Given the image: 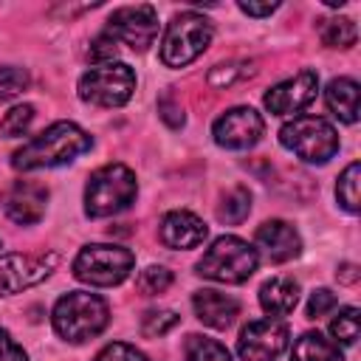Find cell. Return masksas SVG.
I'll return each mask as SVG.
<instances>
[{
  "label": "cell",
  "mask_w": 361,
  "mask_h": 361,
  "mask_svg": "<svg viewBox=\"0 0 361 361\" xmlns=\"http://www.w3.org/2000/svg\"><path fill=\"white\" fill-rule=\"evenodd\" d=\"M183 358L186 361H231L228 350L217 338H209V336H200V333H192L186 338Z\"/></svg>",
  "instance_id": "603a6c76"
},
{
  "label": "cell",
  "mask_w": 361,
  "mask_h": 361,
  "mask_svg": "<svg viewBox=\"0 0 361 361\" xmlns=\"http://www.w3.org/2000/svg\"><path fill=\"white\" fill-rule=\"evenodd\" d=\"M192 307H195V316L206 327H214V330L231 327L234 319L240 316V302L234 296L220 293V290H212V288L195 290L192 293Z\"/></svg>",
  "instance_id": "e0dca14e"
},
{
  "label": "cell",
  "mask_w": 361,
  "mask_h": 361,
  "mask_svg": "<svg viewBox=\"0 0 361 361\" xmlns=\"http://www.w3.org/2000/svg\"><path fill=\"white\" fill-rule=\"evenodd\" d=\"M138 195L135 172L124 164L99 166L85 186V214L87 217H113L124 212Z\"/></svg>",
  "instance_id": "3957f363"
},
{
  "label": "cell",
  "mask_w": 361,
  "mask_h": 361,
  "mask_svg": "<svg viewBox=\"0 0 361 361\" xmlns=\"http://www.w3.org/2000/svg\"><path fill=\"white\" fill-rule=\"evenodd\" d=\"M237 8L248 17H268L279 8V3H237Z\"/></svg>",
  "instance_id": "d590c367"
},
{
  "label": "cell",
  "mask_w": 361,
  "mask_h": 361,
  "mask_svg": "<svg viewBox=\"0 0 361 361\" xmlns=\"http://www.w3.org/2000/svg\"><path fill=\"white\" fill-rule=\"evenodd\" d=\"M79 99L96 107H121L135 93V73L127 62L90 65L79 76Z\"/></svg>",
  "instance_id": "ba28073f"
},
{
  "label": "cell",
  "mask_w": 361,
  "mask_h": 361,
  "mask_svg": "<svg viewBox=\"0 0 361 361\" xmlns=\"http://www.w3.org/2000/svg\"><path fill=\"white\" fill-rule=\"evenodd\" d=\"M158 113H161V118H164L169 127H183V110H180L172 99H161V102H158Z\"/></svg>",
  "instance_id": "e575fe53"
},
{
  "label": "cell",
  "mask_w": 361,
  "mask_h": 361,
  "mask_svg": "<svg viewBox=\"0 0 361 361\" xmlns=\"http://www.w3.org/2000/svg\"><path fill=\"white\" fill-rule=\"evenodd\" d=\"M212 20L197 11H180L169 20L161 39V62L166 68H186L212 42Z\"/></svg>",
  "instance_id": "5b68a950"
},
{
  "label": "cell",
  "mask_w": 361,
  "mask_h": 361,
  "mask_svg": "<svg viewBox=\"0 0 361 361\" xmlns=\"http://www.w3.org/2000/svg\"><path fill=\"white\" fill-rule=\"evenodd\" d=\"M324 102H327L330 113L338 116L344 124L358 121V82L355 79H350V76L333 79L324 90Z\"/></svg>",
  "instance_id": "d6986e66"
},
{
  "label": "cell",
  "mask_w": 361,
  "mask_h": 361,
  "mask_svg": "<svg viewBox=\"0 0 361 361\" xmlns=\"http://www.w3.org/2000/svg\"><path fill=\"white\" fill-rule=\"evenodd\" d=\"M251 73H254L251 62H226V65H217L209 71V85L212 87H228V85H234Z\"/></svg>",
  "instance_id": "f546056e"
},
{
  "label": "cell",
  "mask_w": 361,
  "mask_h": 361,
  "mask_svg": "<svg viewBox=\"0 0 361 361\" xmlns=\"http://www.w3.org/2000/svg\"><path fill=\"white\" fill-rule=\"evenodd\" d=\"M31 121H34V107H31V104H17V107H11V110L3 116V121H0V133H3L6 138L25 135L28 127H31Z\"/></svg>",
  "instance_id": "83f0119b"
},
{
  "label": "cell",
  "mask_w": 361,
  "mask_h": 361,
  "mask_svg": "<svg viewBox=\"0 0 361 361\" xmlns=\"http://www.w3.org/2000/svg\"><path fill=\"white\" fill-rule=\"evenodd\" d=\"M248 212H251V192H248L245 186L228 189V192L223 195L220 206H217V217H220L223 223H228V226L243 223V220L248 217Z\"/></svg>",
  "instance_id": "7402d4cb"
},
{
  "label": "cell",
  "mask_w": 361,
  "mask_h": 361,
  "mask_svg": "<svg viewBox=\"0 0 361 361\" xmlns=\"http://www.w3.org/2000/svg\"><path fill=\"white\" fill-rule=\"evenodd\" d=\"M96 361H149L141 350H135L133 344H124V341H113V344H107L99 355H96Z\"/></svg>",
  "instance_id": "1f68e13d"
},
{
  "label": "cell",
  "mask_w": 361,
  "mask_h": 361,
  "mask_svg": "<svg viewBox=\"0 0 361 361\" xmlns=\"http://www.w3.org/2000/svg\"><path fill=\"white\" fill-rule=\"evenodd\" d=\"M341 271H344V274H341V276H344V279H347V282H355V274H353V271H355V265H344V268H341Z\"/></svg>",
  "instance_id": "8d00e7d4"
},
{
  "label": "cell",
  "mask_w": 361,
  "mask_h": 361,
  "mask_svg": "<svg viewBox=\"0 0 361 361\" xmlns=\"http://www.w3.org/2000/svg\"><path fill=\"white\" fill-rule=\"evenodd\" d=\"M31 76L25 68H17V65H3L0 68V104L20 96L25 87H28Z\"/></svg>",
  "instance_id": "4316f807"
},
{
  "label": "cell",
  "mask_w": 361,
  "mask_h": 361,
  "mask_svg": "<svg viewBox=\"0 0 361 361\" xmlns=\"http://www.w3.org/2000/svg\"><path fill=\"white\" fill-rule=\"evenodd\" d=\"M288 341H290L288 324L268 316V319L248 322L240 330L237 353L243 361H276L288 350Z\"/></svg>",
  "instance_id": "8fae6325"
},
{
  "label": "cell",
  "mask_w": 361,
  "mask_h": 361,
  "mask_svg": "<svg viewBox=\"0 0 361 361\" xmlns=\"http://www.w3.org/2000/svg\"><path fill=\"white\" fill-rule=\"evenodd\" d=\"M45 206H48V189L37 180H14L3 200L6 214L20 226L39 223L45 217Z\"/></svg>",
  "instance_id": "5bb4252c"
},
{
  "label": "cell",
  "mask_w": 361,
  "mask_h": 361,
  "mask_svg": "<svg viewBox=\"0 0 361 361\" xmlns=\"http://www.w3.org/2000/svg\"><path fill=\"white\" fill-rule=\"evenodd\" d=\"M259 305L271 319H282V316L293 313V307L299 305V282L293 276H274V279L262 282Z\"/></svg>",
  "instance_id": "ac0fdd59"
},
{
  "label": "cell",
  "mask_w": 361,
  "mask_h": 361,
  "mask_svg": "<svg viewBox=\"0 0 361 361\" xmlns=\"http://www.w3.org/2000/svg\"><path fill=\"white\" fill-rule=\"evenodd\" d=\"M319 37L327 48H353L358 39V28L350 17H330L319 23Z\"/></svg>",
  "instance_id": "44dd1931"
},
{
  "label": "cell",
  "mask_w": 361,
  "mask_h": 361,
  "mask_svg": "<svg viewBox=\"0 0 361 361\" xmlns=\"http://www.w3.org/2000/svg\"><path fill=\"white\" fill-rule=\"evenodd\" d=\"M0 361H28L25 350L11 338L8 330L0 327Z\"/></svg>",
  "instance_id": "836d02e7"
},
{
  "label": "cell",
  "mask_w": 361,
  "mask_h": 361,
  "mask_svg": "<svg viewBox=\"0 0 361 361\" xmlns=\"http://www.w3.org/2000/svg\"><path fill=\"white\" fill-rule=\"evenodd\" d=\"M265 133V121L254 107H231L214 118L212 135L226 149H248Z\"/></svg>",
  "instance_id": "7c38bea8"
},
{
  "label": "cell",
  "mask_w": 361,
  "mask_h": 361,
  "mask_svg": "<svg viewBox=\"0 0 361 361\" xmlns=\"http://www.w3.org/2000/svg\"><path fill=\"white\" fill-rule=\"evenodd\" d=\"M178 324H180V316L172 310H147L141 316V333L147 338H161L169 330H175Z\"/></svg>",
  "instance_id": "484cf974"
},
{
  "label": "cell",
  "mask_w": 361,
  "mask_h": 361,
  "mask_svg": "<svg viewBox=\"0 0 361 361\" xmlns=\"http://www.w3.org/2000/svg\"><path fill=\"white\" fill-rule=\"evenodd\" d=\"M135 285H138V290L144 296H158V293H164L172 285V271L164 268V265H149V268H144L138 274V282Z\"/></svg>",
  "instance_id": "f1b7e54d"
},
{
  "label": "cell",
  "mask_w": 361,
  "mask_h": 361,
  "mask_svg": "<svg viewBox=\"0 0 361 361\" xmlns=\"http://www.w3.org/2000/svg\"><path fill=\"white\" fill-rule=\"evenodd\" d=\"M358 327H361V319H358V307H341L333 322H330V336L336 338V344H355L358 338Z\"/></svg>",
  "instance_id": "cb8c5ba5"
},
{
  "label": "cell",
  "mask_w": 361,
  "mask_h": 361,
  "mask_svg": "<svg viewBox=\"0 0 361 361\" xmlns=\"http://www.w3.org/2000/svg\"><path fill=\"white\" fill-rule=\"evenodd\" d=\"M257 265H259V254L254 245H248L245 240L234 234H223L206 248V254L197 259L195 268L203 279L223 282V285H240L257 271Z\"/></svg>",
  "instance_id": "277c9868"
},
{
  "label": "cell",
  "mask_w": 361,
  "mask_h": 361,
  "mask_svg": "<svg viewBox=\"0 0 361 361\" xmlns=\"http://www.w3.org/2000/svg\"><path fill=\"white\" fill-rule=\"evenodd\" d=\"M0 248H3V240H0Z\"/></svg>",
  "instance_id": "74e56055"
},
{
  "label": "cell",
  "mask_w": 361,
  "mask_h": 361,
  "mask_svg": "<svg viewBox=\"0 0 361 361\" xmlns=\"http://www.w3.org/2000/svg\"><path fill=\"white\" fill-rule=\"evenodd\" d=\"M290 361H344L336 341L324 338L319 330H307L293 341Z\"/></svg>",
  "instance_id": "ffe728a7"
},
{
  "label": "cell",
  "mask_w": 361,
  "mask_h": 361,
  "mask_svg": "<svg viewBox=\"0 0 361 361\" xmlns=\"http://www.w3.org/2000/svg\"><path fill=\"white\" fill-rule=\"evenodd\" d=\"M279 144L305 164H327L338 152V133L322 116H293L282 124Z\"/></svg>",
  "instance_id": "52a82bcc"
},
{
  "label": "cell",
  "mask_w": 361,
  "mask_h": 361,
  "mask_svg": "<svg viewBox=\"0 0 361 361\" xmlns=\"http://www.w3.org/2000/svg\"><path fill=\"white\" fill-rule=\"evenodd\" d=\"M51 322H54V330L59 338H65L68 344H85L107 327L110 307L96 293L71 290L56 299V305L51 310Z\"/></svg>",
  "instance_id": "7a4b0ae2"
},
{
  "label": "cell",
  "mask_w": 361,
  "mask_h": 361,
  "mask_svg": "<svg viewBox=\"0 0 361 361\" xmlns=\"http://www.w3.org/2000/svg\"><path fill=\"white\" fill-rule=\"evenodd\" d=\"M316 93H319V73L316 71H299L296 76L276 82L265 93L262 104L274 116H293V113H302L316 99Z\"/></svg>",
  "instance_id": "4fadbf2b"
},
{
  "label": "cell",
  "mask_w": 361,
  "mask_h": 361,
  "mask_svg": "<svg viewBox=\"0 0 361 361\" xmlns=\"http://www.w3.org/2000/svg\"><path fill=\"white\" fill-rule=\"evenodd\" d=\"M104 34H110L116 42H124L133 51H147L158 37V11L149 3L138 6H121L110 14Z\"/></svg>",
  "instance_id": "30bf717a"
},
{
  "label": "cell",
  "mask_w": 361,
  "mask_h": 361,
  "mask_svg": "<svg viewBox=\"0 0 361 361\" xmlns=\"http://www.w3.org/2000/svg\"><path fill=\"white\" fill-rule=\"evenodd\" d=\"M161 243L166 248H195L200 245L206 237H209V226L192 214V212H183V209H175L169 214H164L161 220Z\"/></svg>",
  "instance_id": "2e32d148"
},
{
  "label": "cell",
  "mask_w": 361,
  "mask_h": 361,
  "mask_svg": "<svg viewBox=\"0 0 361 361\" xmlns=\"http://www.w3.org/2000/svg\"><path fill=\"white\" fill-rule=\"evenodd\" d=\"M254 243H257V248H262V254L271 262H288V259L299 257V251H302L299 231L285 220H265L257 228Z\"/></svg>",
  "instance_id": "9a60e30c"
},
{
  "label": "cell",
  "mask_w": 361,
  "mask_h": 361,
  "mask_svg": "<svg viewBox=\"0 0 361 361\" xmlns=\"http://www.w3.org/2000/svg\"><path fill=\"white\" fill-rule=\"evenodd\" d=\"M358 178H361V166L353 161V164L338 175V183H336V197H338L341 209H347L350 214L358 212Z\"/></svg>",
  "instance_id": "d4e9b609"
},
{
  "label": "cell",
  "mask_w": 361,
  "mask_h": 361,
  "mask_svg": "<svg viewBox=\"0 0 361 361\" xmlns=\"http://www.w3.org/2000/svg\"><path fill=\"white\" fill-rule=\"evenodd\" d=\"M87 56H90V62L93 65H107V62H116V56H118V42L110 37V34H99L93 42H90V51H87Z\"/></svg>",
  "instance_id": "4dcf8cb0"
},
{
  "label": "cell",
  "mask_w": 361,
  "mask_h": 361,
  "mask_svg": "<svg viewBox=\"0 0 361 361\" xmlns=\"http://www.w3.org/2000/svg\"><path fill=\"white\" fill-rule=\"evenodd\" d=\"M59 265V254H0V296L23 293L48 279Z\"/></svg>",
  "instance_id": "9c48e42d"
},
{
  "label": "cell",
  "mask_w": 361,
  "mask_h": 361,
  "mask_svg": "<svg viewBox=\"0 0 361 361\" xmlns=\"http://www.w3.org/2000/svg\"><path fill=\"white\" fill-rule=\"evenodd\" d=\"M336 305H338V299H336V293L330 288H316L310 293V299H307V316L310 319H319V316L330 313Z\"/></svg>",
  "instance_id": "d6a6232c"
},
{
  "label": "cell",
  "mask_w": 361,
  "mask_h": 361,
  "mask_svg": "<svg viewBox=\"0 0 361 361\" xmlns=\"http://www.w3.org/2000/svg\"><path fill=\"white\" fill-rule=\"evenodd\" d=\"M135 268V254L110 243H90L73 257V276L93 288L121 285Z\"/></svg>",
  "instance_id": "8992f818"
},
{
  "label": "cell",
  "mask_w": 361,
  "mask_h": 361,
  "mask_svg": "<svg viewBox=\"0 0 361 361\" xmlns=\"http://www.w3.org/2000/svg\"><path fill=\"white\" fill-rule=\"evenodd\" d=\"M90 135L73 124V121H56L45 127L39 135L25 141L14 155L11 166L20 172H34V169H51V166H65L82 152L90 149Z\"/></svg>",
  "instance_id": "6da1fadb"
}]
</instances>
